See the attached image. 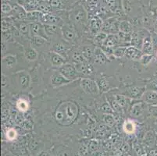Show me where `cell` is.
Returning <instances> with one entry per match:
<instances>
[{
	"label": "cell",
	"instance_id": "cell-1",
	"mask_svg": "<svg viewBox=\"0 0 157 156\" xmlns=\"http://www.w3.org/2000/svg\"><path fill=\"white\" fill-rule=\"evenodd\" d=\"M59 73L69 81H73L81 77V74L78 72L75 66L71 64H64L59 67Z\"/></svg>",
	"mask_w": 157,
	"mask_h": 156
},
{
	"label": "cell",
	"instance_id": "cell-2",
	"mask_svg": "<svg viewBox=\"0 0 157 156\" xmlns=\"http://www.w3.org/2000/svg\"><path fill=\"white\" fill-rule=\"evenodd\" d=\"M145 91H146L145 87L131 86V87L127 88L122 94H124L127 98H133V99H140V98H142Z\"/></svg>",
	"mask_w": 157,
	"mask_h": 156
},
{
	"label": "cell",
	"instance_id": "cell-3",
	"mask_svg": "<svg viewBox=\"0 0 157 156\" xmlns=\"http://www.w3.org/2000/svg\"><path fill=\"white\" fill-rule=\"evenodd\" d=\"M71 17L74 22L78 24H85L87 21V13L85 7L81 5L76 6L73 9Z\"/></svg>",
	"mask_w": 157,
	"mask_h": 156
},
{
	"label": "cell",
	"instance_id": "cell-4",
	"mask_svg": "<svg viewBox=\"0 0 157 156\" xmlns=\"http://www.w3.org/2000/svg\"><path fill=\"white\" fill-rule=\"evenodd\" d=\"M81 86L82 89L87 94L95 95V94H98V91H99L97 82L91 79H88V78H85V79L81 80Z\"/></svg>",
	"mask_w": 157,
	"mask_h": 156
},
{
	"label": "cell",
	"instance_id": "cell-5",
	"mask_svg": "<svg viewBox=\"0 0 157 156\" xmlns=\"http://www.w3.org/2000/svg\"><path fill=\"white\" fill-rule=\"evenodd\" d=\"M30 34L31 36H39L47 39L46 33H45V26L41 22L30 23Z\"/></svg>",
	"mask_w": 157,
	"mask_h": 156
},
{
	"label": "cell",
	"instance_id": "cell-6",
	"mask_svg": "<svg viewBox=\"0 0 157 156\" xmlns=\"http://www.w3.org/2000/svg\"><path fill=\"white\" fill-rule=\"evenodd\" d=\"M41 23L43 24H48V25L59 26L63 24V20L59 15L50 13L43 14L41 19Z\"/></svg>",
	"mask_w": 157,
	"mask_h": 156
},
{
	"label": "cell",
	"instance_id": "cell-7",
	"mask_svg": "<svg viewBox=\"0 0 157 156\" xmlns=\"http://www.w3.org/2000/svg\"><path fill=\"white\" fill-rule=\"evenodd\" d=\"M102 25H103V21H102V17L99 16H94L90 20V30L94 34H96L98 32L102 31L101 30H102Z\"/></svg>",
	"mask_w": 157,
	"mask_h": 156
},
{
	"label": "cell",
	"instance_id": "cell-8",
	"mask_svg": "<svg viewBox=\"0 0 157 156\" xmlns=\"http://www.w3.org/2000/svg\"><path fill=\"white\" fill-rule=\"evenodd\" d=\"M142 55H143V52H142V50L138 49L134 46H131V45L127 48L126 53H125V56L127 58L131 60H134V61L140 60Z\"/></svg>",
	"mask_w": 157,
	"mask_h": 156
},
{
	"label": "cell",
	"instance_id": "cell-9",
	"mask_svg": "<svg viewBox=\"0 0 157 156\" xmlns=\"http://www.w3.org/2000/svg\"><path fill=\"white\" fill-rule=\"evenodd\" d=\"M71 82V81L65 78L59 72L53 74V75L52 76V78H51V84L53 88H58V87L65 85V84H67Z\"/></svg>",
	"mask_w": 157,
	"mask_h": 156
},
{
	"label": "cell",
	"instance_id": "cell-10",
	"mask_svg": "<svg viewBox=\"0 0 157 156\" xmlns=\"http://www.w3.org/2000/svg\"><path fill=\"white\" fill-rule=\"evenodd\" d=\"M18 4L21 6L27 12L38 10L40 5V0H25L23 2H17Z\"/></svg>",
	"mask_w": 157,
	"mask_h": 156
},
{
	"label": "cell",
	"instance_id": "cell-11",
	"mask_svg": "<svg viewBox=\"0 0 157 156\" xmlns=\"http://www.w3.org/2000/svg\"><path fill=\"white\" fill-rule=\"evenodd\" d=\"M94 62L99 65H102L108 62V57L104 53L102 49L99 47H96L94 49Z\"/></svg>",
	"mask_w": 157,
	"mask_h": 156
},
{
	"label": "cell",
	"instance_id": "cell-12",
	"mask_svg": "<svg viewBox=\"0 0 157 156\" xmlns=\"http://www.w3.org/2000/svg\"><path fill=\"white\" fill-rule=\"evenodd\" d=\"M142 99L147 105H157V92L150 90H146Z\"/></svg>",
	"mask_w": 157,
	"mask_h": 156
},
{
	"label": "cell",
	"instance_id": "cell-13",
	"mask_svg": "<svg viewBox=\"0 0 157 156\" xmlns=\"http://www.w3.org/2000/svg\"><path fill=\"white\" fill-rule=\"evenodd\" d=\"M146 103L142 101L135 103L131 108V115L133 117H139L143 114Z\"/></svg>",
	"mask_w": 157,
	"mask_h": 156
},
{
	"label": "cell",
	"instance_id": "cell-14",
	"mask_svg": "<svg viewBox=\"0 0 157 156\" xmlns=\"http://www.w3.org/2000/svg\"><path fill=\"white\" fill-rule=\"evenodd\" d=\"M120 43H121V40H120L118 34H108V37L102 45H105V46L109 47V48L114 49L118 47Z\"/></svg>",
	"mask_w": 157,
	"mask_h": 156
},
{
	"label": "cell",
	"instance_id": "cell-15",
	"mask_svg": "<svg viewBox=\"0 0 157 156\" xmlns=\"http://www.w3.org/2000/svg\"><path fill=\"white\" fill-rule=\"evenodd\" d=\"M75 67H76L78 72L81 74L88 75L93 72V67H92V64H90L88 61L75 64Z\"/></svg>",
	"mask_w": 157,
	"mask_h": 156
},
{
	"label": "cell",
	"instance_id": "cell-16",
	"mask_svg": "<svg viewBox=\"0 0 157 156\" xmlns=\"http://www.w3.org/2000/svg\"><path fill=\"white\" fill-rule=\"evenodd\" d=\"M50 63L53 67H61L65 64V58L55 51H52L50 53Z\"/></svg>",
	"mask_w": 157,
	"mask_h": 156
},
{
	"label": "cell",
	"instance_id": "cell-17",
	"mask_svg": "<svg viewBox=\"0 0 157 156\" xmlns=\"http://www.w3.org/2000/svg\"><path fill=\"white\" fill-rule=\"evenodd\" d=\"M142 51L143 54H150V55H152V53H153L154 46L150 35H148L146 38H144Z\"/></svg>",
	"mask_w": 157,
	"mask_h": 156
},
{
	"label": "cell",
	"instance_id": "cell-18",
	"mask_svg": "<svg viewBox=\"0 0 157 156\" xmlns=\"http://www.w3.org/2000/svg\"><path fill=\"white\" fill-rule=\"evenodd\" d=\"M14 25L24 35L30 34V23L27 21H14Z\"/></svg>",
	"mask_w": 157,
	"mask_h": 156
},
{
	"label": "cell",
	"instance_id": "cell-19",
	"mask_svg": "<svg viewBox=\"0 0 157 156\" xmlns=\"http://www.w3.org/2000/svg\"><path fill=\"white\" fill-rule=\"evenodd\" d=\"M43 14V13H42L39 10H35L31 11V12H28V14H27L26 21H28L29 23L41 22V19H42Z\"/></svg>",
	"mask_w": 157,
	"mask_h": 156
},
{
	"label": "cell",
	"instance_id": "cell-20",
	"mask_svg": "<svg viewBox=\"0 0 157 156\" xmlns=\"http://www.w3.org/2000/svg\"><path fill=\"white\" fill-rule=\"evenodd\" d=\"M107 100H108V102L110 105L111 108H113V112L115 113L118 114V115H123L124 112H123V108H121V105L117 103V101H116L114 96H110V97H107Z\"/></svg>",
	"mask_w": 157,
	"mask_h": 156
},
{
	"label": "cell",
	"instance_id": "cell-21",
	"mask_svg": "<svg viewBox=\"0 0 157 156\" xmlns=\"http://www.w3.org/2000/svg\"><path fill=\"white\" fill-rule=\"evenodd\" d=\"M120 31L121 32L126 33V34H132L133 33V24L129 21L123 20L120 24Z\"/></svg>",
	"mask_w": 157,
	"mask_h": 156
},
{
	"label": "cell",
	"instance_id": "cell-22",
	"mask_svg": "<svg viewBox=\"0 0 157 156\" xmlns=\"http://www.w3.org/2000/svg\"><path fill=\"white\" fill-rule=\"evenodd\" d=\"M14 25V20L10 17H6L2 18V32H6Z\"/></svg>",
	"mask_w": 157,
	"mask_h": 156
},
{
	"label": "cell",
	"instance_id": "cell-23",
	"mask_svg": "<svg viewBox=\"0 0 157 156\" xmlns=\"http://www.w3.org/2000/svg\"><path fill=\"white\" fill-rule=\"evenodd\" d=\"M13 12V3L9 2H2V17H10Z\"/></svg>",
	"mask_w": 157,
	"mask_h": 156
},
{
	"label": "cell",
	"instance_id": "cell-24",
	"mask_svg": "<svg viewBox=\"0 0 157 156\" xmlns=\"http://www.w3.org/2000/svg\"><path fill=\"white\" fill-rule=\"evenodd\" d=\"M97 84H98V89L102 92H105L108 91L110 88V85H109V81H107L105 77H100L99 79L97 81Z\"/></svg>",
	"mask_w": 157,
	"mask_h": 156
},
{
	"label": "cell",
	"instance_id": "cell-25",
	"mask_svg": "<svg viewBox=\"0 0 157 156\" xmlns=\"http://www.w3.org/2000/svg\"><path fill=\"white\" fill-rule=\"evenodd\" d=\"M17 63V58L13 55H8L2 59V64L6 68H12Z\"/></svg>",
	"mask_w": 157,
	"mask_h": 156
},
{
	"label": "cell",
	"instance_id": "cell-26",
	"mask_svg": "<svg viewBox=\"0 0 157 156\" xmlns=\"http://www.w3.org/2000/svg\"><path fill=\"white\" fill-rule=\"evenodd\" d=\"M25 58L28 61H35L38 58V53L34 48H28L24 51Z\"/></svg>",
	"mask_w": 157,
	"mask_h": 156
},
{
	"label": "cell",
	"instance_id": "cell-27",
	"mask_svg": "<svg viewBox=\"0 0 157 156\" xmlns=\"http://www.w3.org/2000/svg\"><path fill=\"white\" fill-rule=\"evenodd\" d=\"M62 33L63 34V37L65 38V39L68 40V41H72L75 38V34L73 31V30H71V28L67 27V26L63 27Z\"/></svg>",
	"mask_w": 157,
	"mask_h": 156
},
{
	"label": "cell",
	"instance_id": "cell-28",
	"mask_svg": "<svg viewBox=\"0 0 157 156\" xmlns=\"http://www.w3.org/2000/svg\"><path fill=\"white\" fill-rule=\"evenodd\" d=\"M108 37V34L103 32V31H100L98 32V34H96L95 35V38H94V42L98 45H102L104 43L105 40L106 39V38Z\"/></svg>",
	"mask_w": 157,
	"mask_h": 156
},
{
	"label": "cell",
	"instance_id": "cell-29",
	"mask_svg": "<svg viewBox=\"0 0 157 156\" xmlns=\"http://www.w3.org/2000/svg\"><path fill=\"white\" fill-rule=\"evenodd\" d=\"M47 39L39 36H34L31 38V44L33 47H41L46 42Z\"/></svg>",
	"mask_w": 157,
	"mask_h": 156
},
{
	"label": "cell",
	"instance_id": "cell-30",
	"mask_svg": "<svg viewBox=\"0 0 157 156\" xmlns=\"http://www.w3.org/2000/svg\"><path fill=\"white\" fill-rule=\"evenodd\" d=\"M82 55L85 57V59H86L88 62H89L90 60L93 59L94 50L88 46L85 47V48H83V50H82Z\"/></svg>",
	"mask_w": 157,
	"mask_h": 156
},
{
	"label": "cell",
	"instance_id": "cell-31",
	"mask_svg": "<svg viewBox=\"0 0 157 156\" xmlns=\"http://www.w3.org/2000/svg\"><path fill=\"white\" fill-rule=\"evenodd\" d=\"M20 82H21V85L23 89H26L29 87L30 82H31V77L28 74H24L21 76L20 77Z\"/></svg>",
	"mask_w": 157,
	"mask_h": 156
},
{
	"label": "cell",
	"instance_id": "cell-32",
	"mask_svg": "<svg viewBox=\"0 0 157 156\" xmlns=\"http://www.w3.org/2000/svg\"><path fill=\"white\" fill-rule=\"evenodd\" d=\"M114 98H115L116 101H117V103L121 106V108H124L127 106V104H128V98L126 96H124V94H117L114 95Z\"/></svg>",
	"mask_w": 157,
	"mask_h": 156
},
{
	"label": "cell",
	"instance_id": "cell-33",
	"mask_svg": "<svg viewBox=\"0 0 157 156\" xmlns=\"http://www.w3.org/2000/svg\"><path fill=\"white\" fill-rule=\"evenodd\" d=\"M128 47L127 46H118L114 48L113 51V56L115 58H122L123 56H125L126 50Z\"/></svg>",
	"mask_w": 157,
	"mask_h": 156
},
{
	"label": "cell",
	"instance_id": "cell-34",
	"mask_svg": "<svg viewBox=\"0 0 157 156\" xmlns=\"http://www.w3.org/2000/svg\"><path fill=\"white\" fill-rule=\"evenodd\" d=\"M44 26H45V33H46L48 37L56 34L58 32V30H59V26L48 25V24H44Z\"/></svg>",
	"mask_w": 157,
	"mask_h": 156
},
{
	"label": "cell",
	"instance_id": "cell-35",
	"mask_svg": "<svg viewBox=\"0 0 157 156\" xmlns=\"http://www.w3.org/2000/svg\"><path fill=\"white\" fill-rule=\"evenodd\" d=\"M103 122L106 126L109 127H113L117 122L115 116L113 114H105L103 116Z\"/></svg>",
	"mask_w": 157,
	"mask_h": 156
},
{
	"label": "cell",
	"instance_id": "cell-36",
	"mask_svg": "<svg viewBox=\"0 0 157 156\" xmlns=\"http://www.w3.org/2000/svg\"><path fill=\"white\" fill-rule=\"evenodd\" d=\"M124 130L128 134H132L135 130V124L132 121H127L124 124Z\"/></svg>",
	"mask_w": 157,
	"mask_h": 156
},
{
	"label": "cell",
	"instance_id": "cell-37",
	"mask_svg": "<svg viewBox=\"0 0 157 156\" xmlns=\"http://www.w3.org/2000/svg\"><path fill=\"white\" fill-rule=\"evenodd\" d=\"M53 51L64 57L63 54L66 55V47L63 45L62 43H56L53 45Z\"/></svg>",
	"mask_w": 157,
	"mask_h": 156
},
{
	"label": "cell",
	"instance_id": "cell-38",
	"mask_svg": "<svg viewBox=\"0 0 157 156\" xmlns=\"http://www.w3.org/2000/svg\"><path fill=\"white\" fill-rule=\"evenodd\" d=\"M72 59H73V61L75 63V64L81 63H84L87 61V60L85 59V57L83 56L82 53H79L78 51H74V53H73Z\"/></svg>",
	"mask_w": 157,
	"mask_h": 156
},
{
	"label": "cell",
	"instance_id": "cell-39",
	"mask_svg": "<svg viewBox=\"0 0 157 156\" xmlns=\"http://www.w3.org/2000/svg\"><path fill=\"white\" fill-rule=\"evenodd\" d=\"M152 59H153V55H150V54H143L142 58L140 59V63L143 66H148V64L152 62Z\"/></svg>",
	"mask_w": 157,
	"mask_h": 156
},
{
	"label": "cell",
	"instance_id": "cell-40",
	"mask_svg": "<svg viewBox=\"0 0 157 156\" xmlns=\"http://www.w3.org/2000/svg\"><path fill=\"white\" fill-rule=\"evenodd\" d=\"M101 111L105 114H113V110L111 108L110 105L109 103H104L103 105L101 106Z\"/></svg>",
	"mask_w": 157,
	"mask_h": 156
},
{
	"label": "cell",
	"instance_id": "cell-41",
	"mask_svg": "<svg viewBox=\"0 0 157 156\" xmlns=\"http://www.w3.org/2000/svg\"><path fill=\"white\" fill-rule=\"evenodd\" d=\"M17 108H19L21 111L24 112L28 110V103H27V101H24V100L20 99L19 101H17Z\"/></svg>",
	"mask_w": 157,
	"mask_h": 156
},
{
	"label": "cell",
	"instance_id": "cell-42",
	"mask_svg": "<svg viewBox=\"0 0 157 156\" xmlns=\"http://www.w3.org/2000/svg\"><path fill=\"white\" fill-rule=\"evenodd\" d=\"M145 88H146V90H150V91L157 92V79L152 80V81H150L145 86Z\"/></svg>",
	"mask_w": 157,
	"mask_h": 156
},
{
	"label": "cell",
	"instance_id": "cell-43",
	"mask_svg": "<svg viewBox=\"0 0 157 156\" xmlns=\"http://www.w3.org/2000/svg\"><path fill=\"white\" fill-rule=\"evenodd\" d=\"M148 111L152 117L157 119V105H148Z\"/></svg>",
	"mask_w": 157,
	"mask_h": 156
},
{
	"label": "cell",
	"instance_id": "cell-44",
	"mask_svg": "<svg viewBox=\"0 0 157 156\" xmlns=\"http://www.w3.org/2000/svg\"><path fill=\"white\" fill-rule=\"evenodd\" d=\"M151 8L150 11L152 16L157 18V0H150Z\"/></svg>",
	"mask_w": 157,
	"mask_h": 156
},
{
	"label": "cell",
	"instance_id": "cell-45",
	"mask_svg": "<svg viewBox=\"0 0 157 156\" xmlns=\"http://www.w3.org/2000/svg\"><path fill=\"white\" fill-rule=\"evenodd\" d=\"M2 34H3V35H2V38H3V39H5L6 41V42L7 41H11L13 40V38H14L13 35L12 33H11L10 31H6V32L2 33Z\"/></svg>",
	"mask_w": 157,
	"mask_h": 156
},
{
	"label": "cell",
	"instance_id": "cell-46",
	"mask_svg": "<svg viewBox=\"0 0 157 156\" xmlns=\"http://www.w3.org/2000/svg\"><path fill=\"white\" fill-rule=\"evenodd\" d=\"M10 31L12 33V34L13 35L14 38H18V37L21 36V31H19V29H18L15 25L13 26L12 28H10Z\"/></svg>",
	"mask_w": 157,
	"mask_h": 156
},
{
	"label": "cell",
	"instance_id": "cell-47",
	"mask_svg": "<svg viewBox=\"0 0 157 156\" xmlns=\"http://www.w3.org/2000/svg\"><path fill=\"white\" fill-rule=\"evenodd\" d=\"M6 137L7 138H8L9 140H10V141L15 139V137H16L15 131H14V130H10V131H8V132H7V134H6Z\"/></svg>",
	"mask_w": 157,
	"mask_h": 156
},
{
	"label": "cell",
	"instance_id": "cell-48",
	"mask_svg": "<svg viewBox=\"0 0 157 156\" xmlns=\"http://www.w3.org/2000/svg\"><path fill=\"white\" fill-rule=\"evenodd\" d=\"M6 84H7L6 77V76L4 75V74H2V86L3 87V88H5L6 86Z\"/></svg>",
	"mask_w": 157,
	"mask_h": 156
},
{
	"label": "cell",
	"instance_id": "cell-49",
	"mask_svg": "<svg viewBox=\"0 0 157 156\" xmlns=\"http://www.w3.org/2000/svg\"><path fill=\"white\" fill-rule=\"evenodd\" d=\"M6 41L2 38V52H4V51H6Z\"/></svg>",
	"mask_w": 157,
	"mask_h": 156
}]
</instances>
